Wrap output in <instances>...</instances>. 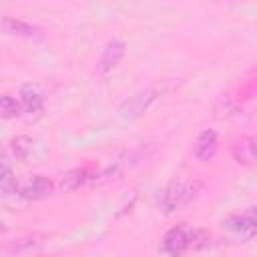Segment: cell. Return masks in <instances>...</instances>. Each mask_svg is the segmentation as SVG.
Segmentation results:
<instances>
[{
    "instance_id": "1",
    "label": "cell",
    "mask_w": 257,
    "mask_h": 257,
    "mask_svg": "<svg viewBox=\"0 0 257 257\" xmlns=\"http://www.w3.org/2000/svg\"><path fill=\"white\" fill-rule=\"evenodd\" d=\"M203 189L205 185L199 179H173L161 193V209L165 213H175L193 203Z\"/></svg>"
},
{
    "instance_id": "2",
    "label": "cell",
    "mask_w": 257,
    "mask_h": 257,
    "mask_svg": "<svg viewBox=\"0 0 257 257\" xmlns=\"http://www.w3.org/2000/svg\"><path fill=\"white\" fill-rule=\"evenodd\" d=\"M193 245V227L179 223L171 227L161 239V251L169 257H183Z\"/></svg>"
},
{
    "instance_id": "3",
    "label": "cell",
    "mask_w": 257,
    "mask_h": 257,
    "mask_svg": "<svg viewBox=\"0 0 257 257\" xmlns=\"http://www.w3.org/2000/svg\"><path fill=\"white\" fill-rule=\"evenodd\" d=\"M16 193L28 201H44L54 193V183L44 175H32L16 185Z\"/></svg>"
},
{
    "instance_id": "4",
    "label": "cell",
    "mask_w": 257,
    "mask_h": 257,
    "mask_svg": "<svg viewBox=\"0 0 257 257\" xmlns=\"http://www.w3.org/2000/svg\"><path fill=\"white\" fill-rule=\"evenodd\" d=\"M157 90L155 88H147V90H141V92H137V94H133V96H128L124 102H120V106H118V114H120V118H124V120H135V118H139L143 112H147L149 110V106L157 100Z\"/></svg>"
},
{
    "instance_id": "5",
    "label": "cell",
    "mask_w": 257,
    "mask_h": 257,
    "mask_svg": "<svg viewBox=\"0 0 257 257\" xmlns=\"http://www.w3.org/2000/svg\"><path fill=\"white\" fill-rule=\"evenodd\" d=\"M223 229H227L231 235H235L237 239H241V243H245V241L253 239L255 233H257L255 213L249 211L245 215H231V217L223 219Z\"/></svg>"
},
{
    "instance_id": "6",
    "label": "cell",
    "mask_w": 257,
    "mask_h": 257,
    "mask_svg": "<svg viewBox=\"0 0 257 257\" xmlns=\"http://www.w3.org/2000/svg\"><path fill=\"white\" fill-rule=\"evenodd\" d=\"M219 151V137L215 131L211 128H205L199 133V137L195 139L193 143V157L201 163H207L211 161Z\"/></svg>"
},
{
    "instance_id": "7",
    "label": "cell",
    "mask_w": 257,
    "mask_h": 257,
    "mask_svg": "<svg viewBox=\"0 0 257 257\" xmlns=\"http://www.w3.org/2000/svg\"><path fill=\"white\" fill-rule=\"evenodd\" d=\"M231 155L237 165L241 167H255L257 155H255V139L251 135H243L233 141L231 145Z\"/></svg>"
},
{
    "instance_id": "8",
    "label": "cell",
    "mask_w": 257,
    "mask_h": 257,
    "mask_svg": "<svg viewBox=\"0 0 257 257\" xmlns=\"http://www.w3.org/2000/svg\"><path fill=\"white\" fill-rule=\"evenodd\" d=\"M124 50H126V44L122 40H108L106 46L102 48V54L98 60V72L106 74L112 68H116L124 56Z\"/></svg>"
},
{
    "instance_id": "9",
    "label": "cell",
    "mask_w": 257,
    "mask_h": 257,
    "mask_svg": "<svg viewBox=\"0 0 257 257\" xmlns=\"http://www.w3.org/2000/svg\"><path fill=\"white\" fill-rule=\"evenodd\" d=\"M90 179H92L90 169H86V167H76V169L66 171V173L60 177L58 189H60V193H72V191L80 189L82 185H86Z\"/></svg>"
},
{
    "instance_id": "10",
    "label": "cell",
    "mask_w": 257,
    "mask_h": 257,
    "mask_svg": "<svg viewBox=\"0 0 257 257\" xmlns=\"http://www.w3.org/2000/svg\"><path fill=\"white\" fill-rule=\"evenodd\" d=\"M42 104H44V96L36 84L28 82V84L20 86V108L24 112H30V114L38 112L42 108Z\"/></svg>"
},
{
    "instance_id": "11",
    "label": "cell",
    "mask_w": 257,
    "mask_h": 257,
    "mask_svg": "<svg viewBox=\"0 0 257 257\" xmlns=\"http://www.w3.org/2000/svg\"><path fill=\"white\" fill-rule=\"evenodd\" d=\"M0 30L4 34H10V36H24V38H32L38 34V28L32 26L30 22H24L20 18H12V16H6L0 20Z\"/></svg>"
},
{
    "instance_id": "12",
    "label": "cell",
    "mask_w": 257,
    "mask_h": 257,
    "mask_svg": "<svg viewBox=\"0 0 257 257\" xmlns=\"http://www.w3.org/2000/svg\"><path fill=\"white\" fill-rule=\"evenodd\" d=\"M10 145H12V153H14V157L18 161H28V157H30V153L34 149V141L30 137H24V135L14 137L10 141Z\"/></svg>"
},
{
    "instance_id": "13",
    "label": "cell",
    "mask_w": 257,
    "mask_h": 257,
    "mask_svg": "<svg viewBox=\"0 0 257 257\" xmlns=\"http://www.w3.org/2000/svg\"><path fill=\"white\" fill-rule=\"evenodd\" d=\"M20 114V102L10 94H0V118H14Z\"/></svg>"
},
{
    "instance_id": "14",
    "label": "cell",
    "mask_w": 257,
    "mask_h": 257,
    "mask_svg": "<svg viewBox=\"0 0 257 257\" xmlns=\"http://www.w3.org/2000/svg\"><path fill=\"white\" fill-rule=\"evenodd\" d=\"M235 112H237V106L233 104L231 96H229V94H223V96L217 100V104H215V118L223 120V118L233 116Z\"/></svg>"
},
{
    "instance_id": "15",
    "label": "cell",
    "mask_w": 257,
    "mask_h": 257,
    "mask_svg": "<svg viewBox=\"0 0 257 257\" xmlns=\"http://www.w3.org/2000/svg\"><path fill=\"white\" fill-rule=\"evenodd\" d=\"M42 235H30V237H22V239H18L16 243H12V245H8L6 247V251H12V253H20V251H24V249H34V247H38L40 243H42Z\"/></svg>"
},
{
    "instance_id": "16",
    "label": "cell",
    "mask_w": 257,
    "mask_h": 257,
    "mask_svg": "<svg viewBox=\"0 0 257 257\" xmlns=\"http://www.w3.org/2000/svg\"><path fill=\"white\" fill-rule=\"evenodd\" d=\"M6 231H8V225H6L4 221H0V235H4Z\"/></svg>"
}]
</instances>
